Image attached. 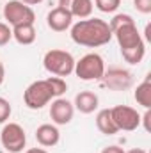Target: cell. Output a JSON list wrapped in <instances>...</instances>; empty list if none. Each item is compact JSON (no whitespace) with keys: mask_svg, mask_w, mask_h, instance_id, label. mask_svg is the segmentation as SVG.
I'll return each instance as SVG.
<instances>
[{"mask_svg":"<svg viewBox=\"0 0 151 153\" xmlns=\"http://www.w3.org/2000/svg\"><path fill=\"white\" fill-rule=\"evenodd\" d=\"M109 27L112 30V38H115L121 48L123 59L128 64H139L146 55V43L137 29L135 20L126 13L115 14L110 20Z\"/></svg>","mask_w":151,"mask_h":153,"instance_id":"obj_1","label":"cell"},{"mask_svg":"<svg viewBox=\"0 0 151 153\" xmlns=\"http://www.w3.org/2000/svg\"><path fill=\"white\" fill-rule=\"evenodd\" d=\"M71 39L73 43L87 48H98L112 39V30L109 27V22L101 18H85L78 20L71 25Z\"/></svg>","mask_w":151,"mask_h":153,"instance_id":"obj_2","label":"cell"},{"mask_svg":"<svg viewBox=\"0 0 151 153\" xmlns=\"http://www.w3.org/2000/svg\"><path fill=\"white\" fill-rule=\"evenodd\" d=\"M55 96V91L52 87V82L50 78H44V80H36L32 82L25 91H23V103L32 109V111H39L43 109L44 105H48Z\"/></svg>","mask_w":151,"mask_h":153,"instance_id":"obj_3","label":"cell"},{"mask_svg":"<svg viewBox=\"0 0 151 153\" xmlns=\"http://www.w3.org/2000/svg\"><path fill=\"white\" fill-rule=\"evenodd\" d=\"M43 66H44V70L48 73L64 78V76L73 73V70H75V59H73V55L70 52L53 48V50H48L44 53Z\"/></svg>","mask_w":151,"mask_h":153,"instance_id":"obj_4","label":"cell"},{"mask_svg":"<svg viewBox=\"0 0 151 153\" xmlns=\"http://www.w3.org/2000/svg\"><path fill=\"white\" fill-rule=\"evenodd\" d=\"M105 70L107 68H105L103 57L96 52H91V53H85L84 57H80V61H75L73 73L84 82H91V80H101Z\"/></svg>","mask_w":151,"mask_h":153,"instance_id":"obj_5","label":"cell"},{"mask_svg":"<svg viewBox=\"0 0 151 153\" xmlns=\"http://www.w3.org/2000/svg\"><path fill=\"white\" fill-rule=\"evenodd\" d=\"M4 20L7 22L9 27L23 25V23H34L36 22V13L30 5L23 4L21 0H7L4 5Z\"/></svg>","mask_w":151,"mask_h":153,"instance_id":"obj_6","label":"cell"},{"mask_svg":"<svg viewBox=\"0 0 151 153\" xmlns=\"http://www.w3.org/2000/svg\"><path fill=\"white\" fill-rule=\"evenodd\" d=\"M0 143L4 150L9 153L23 152L27 144V134L21 125L18 123H4V128L0 132Z\"/></svg>","mask_w":151,"mask_h":153,"instance_id":"obj_7","label":"cell"},{"mask_svg":"<svg viewBox=\"0 0 151 153\" xmlns=\"http://www.w3.org/2000/svg\"><path fill=\"white\" fill-rule=\"evenodd\" d=\"M112 119L117 126V130L123 132H133L141 126V114L128 105H115L110 109Z\"/></svg>","mask_w":151,"mask_h":153,"instance_id":"obj_8","label":"cell"},{"mask_svg":"<svg viewBox=\"0 0 151 153\" xmlns=\"http://www.w3.org/2000/svg\"><path fill=\"white\" fill-rule=\"evenodd\" d=\"M103 84L112 89V91H124L132 85L133 78H132V73L124 68H109L105 70V73L101 76Z\"/></svg>","mask_w":151,"mask_h":153,"instance_id":"obj_9","label":"cell"},{"mask_svg":"<svg viewBox=\"0 0 151 153\" xmlns=\"http://www.w3.org/2000/svg\"><path fill=\"white\" fill-rule=\"evenodd\" d=\"M75 114V107L70 100L66 98H53L52 100V105H50V117L53 121V125H68L71 123Z\"/></svg>","mask_w":151,"mask_h":153,"instance_id":"obj_10","label":"cell"},{"mask_svg":"<svg viewBox=\"0 0 151 153\" xmlns=\"http://www.w3.org/2000/svg\"><path fill=\"white\" fill-rule=\"evenodd\" d=\"M46 23L48 27L53 30V32H64L68 29H71L73 25V16L68 9H62V7H53L48 16H46Z\"/></svg>","mask_w":151,"mask_h":153,"instance_id":"obj_11","label":"cell"},{"mask_svg":"<svg viewBox=\"0 0 151 153\" xmlns=\"http://www.w3.org/2000/svg\"><path fill=\"white\" fill-rule=\"evenodd\" d=\"M36 141L43 148H53L59 144L61 141V132L57 128V125L52 123H43L36 128Z\"/></svg>","mask_w":151,"mask_h":153,"instance_id":"obj_12","label":"cell"},{"mask_svg":"<svg viewBox=\"0 0 151 153\" xmlns=\"http://www.w3.org/2000/svg\"><path fill=\"white\" fill-rule=\"evenodd\" d=\"M98 105H100V98L93 91H80L73 102V107L82 114H93L98 109Z\"/></svg>","mask_w":151,"mask_h":153,"instance_id":"obj_13","label":"cell"},{"mask_svg":"<svg viewBox=\"0 0 151 153\" xmlns=\"http://www.w3.org/2000/svg\"><path fill=\"white\" fill-rule=\"evenodd\" d=\"M11 29H13V39L20 45H32L38 38L34 23H23V25H16Z\"/></svg>","mask_w":151,"mask_h":153,"instance_id":"obj_14","label":"cell"},{"mask_svg":"<svg viewBox=\"0 0 151 153\" xmlns=\"http://www.w3.org/2000/svg\"><path fill=\"white\" fill-rule=\"evenodd\" d=\"M96 126L101 134L105 135H115L119 130L115 126L112 119V114H110V109H101L98 114H96Z\"/></svg>","mask_w":151,"mask_h":153,"instance_id":"obj_15","label":"cell"},{"mask_svg":"<svg viewBox=\"0 0 151 153\" xmlns=\"http://www.w3.org/2000/svg\"><path fill=\"white\" fill-rule=\"evenodd\" d=\"M133 98L141 107L151 109V75H146V78L137 85V89L133 93Z\"/></svg>","mask_w":151,"mask_h":153,"instance_id":"obj_16","label":"cell"},{"mask_svg":"<svg viewBox=\"0 0 151 153\" xmlns=\"http://www.w3.org/2000/svg\"><path fill=\"white\" fill-rule=\"evenodd\" d=\"M93 0H73L71 5H70V13L73 18H78V20H85V18H91L93 14Z\"/></svg>","mask_w":151,"mask_h":153,"instance_id":"obj_17","label":"cell"},{"mask_svg":"<svg viewBox=\"0 0 151 153\" xmlns=\"http://www.w3.org/2000/svg\"><path fill=\"white\" fill-rule=\"evenodd\" d=\"M94 5L101 13H115L121 5V0H94Z\"/></svg>","mask_w":151,"mask_h":153,"instance_id":"obj_18","label":"cell"},{"mask_svg":"<svg viewBox=\"0 0 151 153\" xmlns=\"http://www.w3.org/2000/svg\"><path fill=\"white\" fill-rule=\"evenodd\" d=\"M11 112H13V107H11L9 100L0 96V125L7 123V119L11 117Z\"/></svg>","mask_w":151,"mask_h":153,"instance_id":"obj_19","label":"cell"},{"mask_svg":"<svg viewBox=\"0 0 151 153\" xmlns=\"http://www.w3.org/2000/svg\"><path fill=\"white\" fill-rule=\"evenodd\" d=\"M11 39H13V29L7 23L0 22V46H5Z\"/></svg>","mask_w":151,"mask_h":153,"instance_id":"obj_20","label":"cell"},{"mask_svg":"<svg viewBox=\"0 0 151 153\" xmlns=\"http://www.w3.org/2000/svg\"><path fill=\"white\" fill-rule=\"evenodd\" d=\"M133 5L141 14H150L151 13V0H133Z\"/></svg>","mask_w":151,"mask_h":153,"instance_id":"obj_21","label":"cell"},{"mask_svg":"<svg viewBox=\"0 0 151 153\" xmlns=\"http://www.w3.org/2000/svg\"><path fill=\"white\" fill-rule=\"evenodd\" d=\"M150 119H151V111H150V109H146V112H144V116H141V123L144 125V130H146V132H151Z\"/></svg>","mask_w":151,"mask_h":153,"instance_id":"obj_22","label":"cell"},{"mask_svg":"<svg viewBox=\"0 0 151 153\" xmlns=\"http://www.w3.org/2000/svg\"><path fill=\"white\" fill-rule=\"evenodd\" d=\"M101 153H124V150L121 148V146H117V144H110V146H105Z\"/></svg>","mask_w":151,"mask_h":153,"instance_id":"obj_23","label":"cell"},{"mask_svg":"<svg viewBox=\"0 0 151 153\" xmlns=\"http://www.w3.org/2000/svg\"><path fill=\"white\" fill-rule=\"evenodd\" d=\"M71 2H73V0H59V7H62V9H70Z\"/></svg>","mask_w":151,"mask_h":153,"instance_id":"obj_24","label":"cell"},{"mask_svg":"<svg viewBox=\"0 0 151 153\" xmlns=\"http://www.w3.org/2000/svg\"><path fill=\"white\" fill-rule=\"evenodd\" d=\"M4 80H5V68H4V64L0 61V85L4 84Z\"/></svg>","mask_w":151,"mask_h":153,"instance_id":"obj_25","label":"cell"},{"mask_svg":"<svg viewBox=\"0 0 151 153\" xmlns=\"http://www.w3.org/2000/svg\"><path fill=\"white\" fill-rule=\"evenodd\" d=\"M25 153H48V152L43 150V148H30V150H27Z\"/></svg>","mask_w":151,"mask_h":153,"instance_id":"obj_26","label":"cell"},{"mask_svg":"<svg viewBox=\"0 0 151 153\" xmlns=\"http://www.w3.org/2000/svg\"><path fill=\"white\" fill-rule=\"evenodd\" d=\"M23 4H27V5H38V4H41L43 0H21Z\"/></svg>","mask_w":151,"mask_h":153,"instance_id":"obj_27","label":"cell"},{"mask_svg":"<svg viewBox=\"0 0 151 153\" xmlns=\"http://www.w3.org/2000/svg\"><path fill=\"white\" fill-rule=\"evenodd\" d=\"M124 153H148L146 150H142V148H133V150H130V152H124Z\"/></svg>","mask_w":151,"mask_h":153,"instance_id":"obj_28","label":"cell"},{"mask_svg":"<svg viewBox=\"0 0 151 153\" xmlns=\"http://www.w3.org/2000/svg\"><path fill=\"white\" fill-rule=\"evenodd\" d=\"M150 32H151V25H146V39H148V41L151 39V34H150Z\"/></svg>","mask_w":151,"mask_h":153,"instance_id":"obj_29","label":"cell"}]
</instances>
